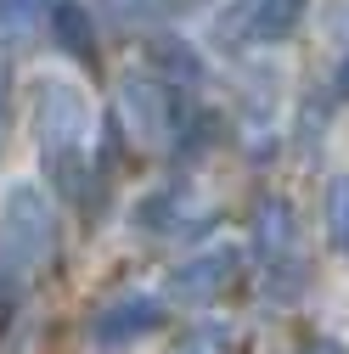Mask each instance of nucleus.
Segmentation results:
<instances>
[{"mask_svg": "<svg viewBox=\"0 0 349 354\" xmlns=\"http://www.w3.org/2000/svg\"><path fill=\"white\" fill-rule=\"evenodd\" d=\"M169 354H231V326L226 321H192L181 337H174Z\"/></svg>", "mask_w": 349, "mask_h": 354, "instance_id": "nucleus-12", "label": "nucleus"}, {"mask_svg": "<svg viewBox=\"0 0 349 354\" xmlns=\"http://www.w3.org/2000/svg\"><path fill=\"white\" fill-rule=\"evenodd\" d=\"M253 264H259V292L276 309H287L310 281V264L298 259V219L282 197H265L253 214Z\"/></svg>", "mask_w": 349, "mask_h": 354, "instance_id": "nucleus-4", "label": "nucleus"}, {"mask_svg": "<svg viewBox=\"0 0 349 354\" xmlns=\"http://www.w3.org/2000/svg\"><path fill=\"white\" fill-rule=\"evenodd\" d=\"M304 0H231L214 17V46L226 51H248V46H282L298 28Z\"/></svg>", "mask_w": 349, "mask_h": 354, "instance_id": "nucleus-5", "label": "nucleus"}, {"mask_svg": "<svg viewBox=\"0 0 349 354\" xmlns=\"http://www.w3.org/2000/svg\"><path fill=\"white\" fill-rule=\"evenodd\" d=\"M6 107H12V68L0 57V136H6Z\"/></svg>", "mask_w": 349, "mask_h": 354, "instance_id": "nucleus-13", "label": "nucleus"}, {"mask_svg": "<svg viewBox=\"0 0 349 354\" xmlns=\"http://www.w3.org/2000/svg\"><path fill=\"white\" fill-rule=\"evenodd\" d=\"M118 118H124V136L136 141L141 152L181 147L186 124H192L181 91H174V79H163V73H152V68H136V73L118 79Z\"/></svg>", "mask_w": 349, "mask_h": 354, "instance_id": "nucleus-3", "label": "nucleus"}, {"mask_svg": "<svg viewBox=\"0 0 349 354\" xmlns=\"http://www.w3.org/2000/svg\"><path fill=\"white\" fill-rule=\"evenodd\" d=\"M293 354H343V343H332V337H316V343H304V348H293Z\"/></svg>", "mask_w": 349, "mask_h": 354, "instance_id": "nucleus-14", "label": "nucleus"}, {"mask_svg": "<svg viewBox=\"0 0 349 354\" xmlns=\"http://www.w3.org/2000/svg\"><path fill=\"white\" fill-rule=\"evenodd\" d=\"M51 39L73 57V62H84L96 73V62H102V51H96V23H91V12H84V0H57L51 6Z\"/></svg>", "mask_w": 349, "mask_h": 354, "instance_id": "nucleus-8", "label": "nucleus"}, {"mask_svg": "<svg viewBox=\"0 0 349 354\" xmlns=\"http://www.w3.org/2000/svg\"><path fill=\"white\" fill-rule=\"evenodd\" d=\"M57 236H62V214L51 186L12 180L0 192V309H12L34 287V276L57 253Z\"/></svg>", "mask_w": 349, "mask_h": 354, "instance_id": "nucleus-2", "label": "nucleus"}, {"mask_svg": "<svg viewBox=\"0 0 349 354\" xmlns=\"http://www.w3.org/2000/svg\"><path fill=\"white\" fill-rule=\"evenodd\" d=\"M28 136H34V152H39V169L46 180L68 186L73 197H84V152L96 141V102L79 79H62V73H46L34 84V107H28Z\"/></svg>", "mask_w": 349, "mask_h": 354, "instance_id": "nucleus-1", "label": "nucleus"}, {"mask_svg": "<svg viewBox=\"0 0 349 354\" xmlns=\"http://www.w3.org/2000/svg\"><path fill=\"white\" fill-rule=\"evenodd\" d=\"M237 276H242V248H237V242H208V248L186 253V259L169 270L163 298H169V304H214Z\"/></svg>", "mask_w": 349, "mask_h": 354, "instance_id": "nucleus-6", "label": "nucleus"}, {"mask_svg": "<svg viewBox=\"0 0 349 354\" xmlns=\"http://www.w3.org/2000/svg\"><path fill=\"white\" fill-rule=\"evenodd\" d=\"M321 225H327V242H332V253H349V174H332V180H327Z\"/></svg>", "mask_w": 349, "mask_h": 354, "instance_id": "nucleus-11", "label": "nucleus"}, {"mask_svg": "<svg viewBox=\"0 0 349 354\" xmlns=\"http://www.w3.org/2000/svg\"><path fill=\"white\" fill-rule=\"evenodd\" d=\"M163 315H169V304L158 292H124L91 315V343L96 348H129V343L152 337L163 326Z\"/></svg>", "mask_w": 349, "mask_h": 354, "instance_id": "nucleus-7", "label": "nucleus"}, {"mask_svg": "<svg viewBox=\"0 0 349 354\" xmlns=\"http://www.w3.org/2000/svg\"><path fill=\"white\" fill-rule=\"evenodd\" d=\"M51 6H57V0H0V57L17 51L23 39H34L39 28H46Z\"/></svg>", "mask_w": 349, "mask_h": 354, "instance_id": "nucleus-10", "label": "nucleus"}, {"mask_svg": "<svg viewBox=\"0 0 349 354\" xmlns=\"http://www.w3.org/2000/svg\"><path fill=\"white\" fill-rule=\"evenodd\" d=\"M147 68L163 73V79H174V84H197L203 79V57L186 46L181 34H152L147 39Z\"/></svg>", "mask_w": 349, "mask_h": 354, "instance_id": "nucleus-9", "label": "nucleus"}]
</instances>
